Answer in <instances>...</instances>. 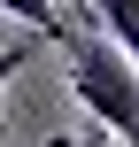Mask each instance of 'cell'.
<instances>
[{"instance_id":"6da1fadb","label":"cell","mask_w":139,"mask_h":147,"mask_svg":"<svg viewBox=\"0 0 139 147\" xmlns=\"http://www.w3.org/2000/svg\"><path fill=\"white\" fill-rule=\"evenodd\" d=\"M62 54H70V93H77V109H85L101 132H116L124 147H139V62L108 39V31H101V39L77 31Z\"/></svg>"},{"instance_id":"8992f818","label":"cell","mask_w":139,"mask_h":147,"mask_svg":"<svg viewBox=\"0 0 139 147\" xmlns=\"http://www.w3.org/2000/svg\"><path fill=\"white\" fill-rule=\"evenodd\" d=\"M77 8H93V0H77Z\"/></svg>"},{"instance_id":"7a4b0ae2","label":"cell","mask_w":139,"mask_h":147,"mask_svg":"<svg viewBox=\"0 0 139 147\" xmlns=\"http://www.w3.org/2000/svg\"><path fill=\"white\" fill-rule=\"evenodd\" d=\"M0 8H8L15 23H31V39H46V47H70V39H77V31H70V16H62L54 0H0Z\"/></svg>"},{"instance_id":"3957f363","label":"cell","mask_w":139,"mask_h":147,"mask_svg":"<svg viewBox=\"0 0 139 147\" xmlns=\"http://www.w3.org/2000/svg\"><path fill=\"white\" fill-rule=\"evenodd\" d=\"M93 16H101V31L139 62V0H93Z\"/></svg>"},{"instance_id":"5b68a950","label":"cell","mask_w":139,"mask_h":147,"mask_svg":"<svg viewBox=\"0 0 139 147\" xmlns=\"http://www.w3.org/2000/svg\"><path fill=\"white\" fill-rule=\"evenodd\" d=\"M77 147H116V132H93V140H77Z\"/></svg>"},{"instance_id":"277c9868","label":"cell","mask_w":139,"mask_h":147,"mask_svg":"<svg viewBox=\"0 0 139 147\" xmlns=\"http://www.w3.org/2000/svg\"><path fill=\"white\" fill-rule=\"evenodd\" d=\"M31 47H39V39H15V47H0V93H8V85H15V70H23V62H31Z\"/></svg>"}]
</instances>
